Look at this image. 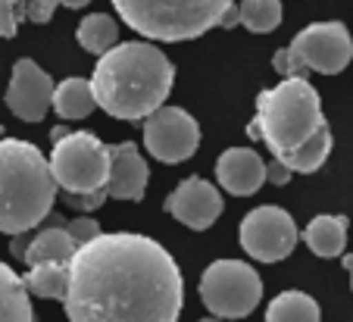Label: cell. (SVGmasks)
<instances>
[{
    "label": "cell",
    "mask_w": 353,
    "mask_h": 322,
    "mask_svg": "<svg viewBox=\"0 0 353 322\" xmlns=\"http://www.w3.org/2000/svg\"><path fill=\"white\" fill-rule=\"evenodd\" d=\"M181 303V269L154 238L100 232L69 256V322H175Z\"/></svg>",
    "instance_id": "6da1fadb"
},
{
    "label": "cell",
    "mask_w": 353,
    "mask_h": 322,
    "mask_svg": "<svg viewBox=\"0 0 353 322\" xmlns=\"http://www.w3.org/2000/svg\"><path fill=\"white\" fill-rule=\"evenodd\" d=\"M247 134L266 144L272 160L285 163L291 172H319L332 154V128L322 116L319 91L297 75L256 94V116Z\"/></svg>",
    "instance_id": "7a4b0ae2"
},
{
    "label": "cell",
    "mask_w": 353,
    "mask_h": 322,
    "mask_svg": "<svg viewBox=\"0 0 353 322\" xmlns=\"http://www.w3.org/2000/svg\"><path fill=\"white\" fill-rule=\"evenodd\" d=\"M172 81L175 69L160 48L147 41H125L97 57L91 91L103 113L138 122L166 103Z\"/></svg>",
    "instance_id": "3957f363"
},
{
    "label": "cell",
    "mask_w": 353,
    "mask_h": 322,
    "mask_svg": "<svg viewBox=\"0 0 353 322\" xmlns=\"http://www.w3.org/2000/svg\"><path fill=\"white\" fill-rule=\"evenodd\" d=\"M47 157L19 138L0 141V232L16 235L41 225L57 201Z\"/></svg>",
    "instance_id": "277c9868"
},
{
    "label": "cell",
    "mask_w": 353,
    "mask_h": 322,
    "mask_svg": "<svg viewBox=\"0 0 353 322\" xmlns=\"http://www.w3.org/2000/svg\"><path fill=\"white\" fill-rule=\"evenodd\" d=\"M234 0H113V10L147 41H191L219 26Z\"/></svg>",
    "instance_id": "5b68a950"
},
{
    "label": "cell",
    "mask_w": 353,
    "mask_h": 322,
    "mask_svg": "<svg viewBox=\"0 0 353 322\" xmlns=\"http://www.w3.org/2000/svg\"><path fill=\"white\" fill-rule=\"evenodd\" d=\"M47 166L60 191H100L107 185L110 154L94 132H66L60 141H54Z\"/></svg>",
    "instance_id": "8992f818"
},
{
    "label": "cell",
    "mask_w": 353,
    "mask_h": 322,
    "mask_svg": "<svg viewBox=\"0 0 353 322\" xmlns=\"http://www.w3.org/2000/svg\"><path fill=\"white\" fill-rule=\"evenodd\" d=\"M200 301L219 319H244L263 301V279L241 260H216L200 275Z\"/></svg>",
    "instance_id": "52a82bcc"
},
{
    "label": "cell",
    "mask_w": 353,
    "mask_h": 322,
    "mask_svg": "<svg viewBox=\"0 0 353 322\" xmlns=\"http://www.w3.org/2000/svg\"><path fill=\"white\" fill-rule=\"evenodd\" d=\"M288 60H291L288 75L297 79H307L310 72L338 75L353 60V38L344 22H313L294 34Z\"/></svg>",
    "instance_id": "ba28073f"
},
{
    "label": "cell",
    "mask_w": 353,
    "mask_h": 322,
    "mask_svg": "<svg viewBox=\"0 0 353 322\" xmlns=\"http://www.w3.org/2000/svg\"><path fill=\"white\" fill-rule=\"evenodd\" d=\"M238 238L247 256H254L260 263H279L285 256H291L300 235H297V222L291 219L288 210L266 203V207H256L244 216Z\"/></svg>",
    "instance_id": "9c48e42d"
},
{
    "label": "cell",
    "mask_w": 353,
    "mask_h": 322,
    "mask_svg": "<svg viewBox=\"0 0 353 322\" xmlns=\"http://www.w3.org/2000/svg\"><path fill=\"white\" fill-rule=\"evenodd\" d=\"M200 144V125L188 110L166 107L144 119V148L147 154L160 163H185L197 154Z\"/></svg>",
    "instance_id": "30bf717a"
},
{
    "label": "cell",
    "mask_w": 353,
    "mask_h": 322,
    "mask_svg": "<svg viewBox=\"0 0 353 322\" xmlns=\"http://www.w3.org/2000/svg\"><path fill=\"white\" fill-rule=\"evenodd\" d=\"M50 101H54V79L28 57L16 60L7 88V107L13 110V116H19L22 122H41L50 110Z\"/></svg>",
    "instance_id": "8fae6325"
},
{
    "label": "cell",
    "mask_w": 353,
    "mask_h": 322,
    "mask_svg": "<svg viewBox=\"0 0 353 322\" xmlns=\"http://www.w3.org/2000/svg\"><path fill=\"white\" fill-rule=\"evenodd\" d=\"M163 207L181 225L194 228V232H203V228H210L222 216V194L210 181L200 179V175H191L166 197Z\"/></svg>",
    "instance_id": "7c38bea8"
},
{
    "label": "cell",
    "mask_w": 353,
    "mask_h": 322,
    "mask_svg": "<svg viewBox=\"0 0 353 322\" xmlns=\"http://www.w3.org/2000/svg\"><path fill=\"white\" fill-rule=\"evenodd\" d=\"M107 154H110V172H107V185H103L107 197L138 203L147 191V179H150V169H147L141 150L132 141H122V144H107Z\"/></svg>",
    "instance_id": "4fadbf2b"
},
{
    "label": "cell",
    "mask_w": 353,
    "mask_h": 322,
    "mask_svg": "<svg viewBox=\"0 0 353 322\" xmlns=\"http://www.w3.org/2000/svg\"><path fill=\"white\" fill-rule=\"evenodd\" d=\"M216 179L228 194L250 197L266 185V160L250 148H228L216 160Z\"/></svg>",
    "instance_id": "5bb4252c"
},
{
    "label": "cell",
    "mask_w": 353,
    "mask_h": 322,
    "mask_svg": "<svg viewBox=\"0 0 353 322\" xmlns=\"http://www.w3.org/2000/svg\"><path fill=\"white\" fill-rule=\"evenodd\" d=\"M75 254V241L69 238L66 222L60 216H54V222L47 228H41L38 235L32 238L26 250V266H34V263H69V256Z\"/></svg>",
    "instance_id": "9a60e30c"
},
{
    "label": "cell",
    "mask_w": 353,
    "mask_h": 322,
    "mask_svg": "<svg viewBox=\"0 0 353 322\" xmlns=\"http://www.w3.org/2000/svg\"><path fill=\"white\" fill-rule=\"evenodd\" d=\"M0 322H34L26 279L7 263H0Z\"/></svg>",
    "instance_id": "2e32d148"
},
{
    "label": "cell",
    "mask_w": 353,
    "mask_h": 322,
    "mask_svg": "<svg viewBox=\"0 0 353 322\" xmlns=\"http://www.w3.org/2000/svg\"><path fill=\"white\" fill-rule=\"evenodd\" d=\"M57 7V0H0V38H16L22 22L44 26L54 19Z\"/></svg>",
    "instance_id": "e0dca14e"
},
{
    "label": "cell",
    "mask_w": 353,
    "mask_h": 322,
    "mask_svg": "<svg viewBox=\"0 0 353 322\" xmlns=\"http://www.w3.org/2000/svg\"><path fill=\"white\" fill-rule=\"evenodd\" d=\"M303 241L322 260L341 256L347 244V216H328V213L316 216L307 225V232H303Z\"/></svg>",
    "instance_id": "ac0fdd59"
},
{
    "label": "cell",
    "mask_w": 353,
    "mask_h": 322,
    "mask_svg": "<svg viewBox=\"0 0 353 322\" xmlns=\"http://www.w3.org/2000/svg\"><path fill=\"white\" fill-rule=\"evenodd\" d=\"M50 103H54L57 116L66 122L85 119V116H91L97 110V101H94V91L88 79H63L54 88V101Z\"/></svg>",
    "instance_id": "d6986e66"
},
{
    "label": "cell",
    "mask_w": 353,
    "mask_h": 322,
    "mask_svg": "<svg viewBox=\"0 0 353 322\" xmlns=\"http://www.w3.org/2000/svg\"><path fill=\"white\" fill-rule=\"evenodd\" d=\"M266 322H322V310L303 291H281L266 310Z\"/></svg>",
    "instance_id": "ffe728a7"
},
{
    "label": "cell",
    "mask_w": 353,
    "mask_h": 322,
    "mask_svg": "<svg viewBox=\"0 0 353 322\" xmlns=\"http://www.w3.org/2000/svg\"><path fill=\"white\" fill-rule=\"evenodd\" d=\"M66 282H69V263H34V266H28L26 275L28 294L44 297V301H50V297L63 301Z\"/></svg>",
    "instance_id": "44dd1931"
},
{
    "label": "cell",
    "mask_w": 353,
    "mask_h": 322,
    "mask_svg": "<svg viewBox=\"0 0 353 322\" xmlns=\"http://www.w3.org/2000/svg\"><path fill=\"white\" fill-rule=\"evenodd\" d=\"M75 38H79V44L88 50V54L100 57V54H107L110 48H116V41H119V26H116L113 16L91 13L79 22Z\"/></svg>",
    "instance_id": "7402d4cb"
},
{
    "label": "cell",
    "mask_w": 353,
    "mask_h": 322,
    "mask_svg": "<svg viewBox=\"0 0 353 322\" xmlns=\"http://www.w3.org/2000/svg\"><path fill=\"white\" fill-rule=\"evenodd\" d=\"M241 26L254 34H269L281 26V0H241Z\"/></svg>",
    "instance_id": "603a6c76"
},
{
    "label": "cell",
    "mask_w": 353,
    "mask_h": 322,
    "mask_svg": "<svg viewBox=\"0 0 353 322\" xmlns=\"http://www.w3.org/2000/svg\"><path fill=\"white\" fill-rule=\"evenodd\" d=\"M103 201H107V191H81V194H75V191H63V203H69V207H75L79 213H94L97 207H103Z\"/></svg>",
    "instance_id": "cb8c5ba5"
},
{
    "label": "cell",
    "mask_w": 353,
    "mask_h": 322,
    "mask_svg": "<svg viewBox=\"0 0 353 322\" xmlns=\"http://www.w3.org/2000/svg\"><path fill=\"white\" fill-rule=\"evenodd\" d=\"M66 232L75 241V248H79V244H85V241H91V238L100 235V222L94 219V216H75V219L66 222Z\"/></svg>",
    "instance_id": "d4e9b609"
},
{
    "label": "cell",
    "mask_w": 353,
    "mask_h": 322,
    "mask_svg": "<svg viewBox=\"0 0 353 322\" xmlns=\"http://www.w3.org/2000/svg\"><path fill=\"white\" fill-rule=\"evenodd\" d=\"M291 175H294V172L285 166V163H279V160L266 163V181H269V185H275V188L288 185V181H291Z\"/></svg>",
    "instance_id": "484cf974"
},
{
    "label": "cell",
    "mask_w": 353,
    "mask_h": 322,
    "mask_svg": "<svg viewBox=\"0 0 353 322\" xmlns=\"http://www.w3.org/2000/svg\"><path fill=\"white\" fill-rule=\"evenodd\" d=\"M28 244H32V238H28V232H16L13 241H10V254L16 256V260H26V250Z\"/></svg>",
    "instance_id": "4316f807"
},
{
    "label": "cell",
    "mask_w": 353,
    "mask_h": 322,
    "mask_svg": "<svg viewBox=\"0 0 353 322\" xmlns=\"http://www.w3.org/2000/svg\"><path fill=\"white\" fill-rule=\"evenodd\" d=\"M272 69H275V72H281V75H288V69H291V60H288V48H285V50H275Z\"/></svg>",
    "instance_id": "83f0119b"
},
{
    "label": "cell",
    "mask_w": 353,
    "mask_h": 322,
    "mask_svg": "<svg viewBox=\"0 0 353 322\" xmlns=\"http://www.w3.org/2000/svg\"><path fill=\"white\" fill-rule=\"evenodd\" d=\"M219 26H222V28H234V26H241V16H238V7H234V3L225 10V13H222Z\"/></svg>",
    "instance_id": "f1b7e54d"
},
{
    "label": "cell",
    "mask_w": 353,
    "mask_h": 322,
    "mask_svg": "<svg viewBox=\"0 0 353 322\" xmlns=\"http://www.w3.org/2000/svg\"><path fill=\"white\" fill-rule=\"evenodd\" d=\"M60 7H69V10H81V7H88L91 0H57Z\"/></svg>",
    "instance_id": "f546056e"
},
{
    "label": "cell",
    "mask_w": 353,
    "mask_h": 322,
    "mask_svg": "<svg viewBox=\"0 0 353 322\" xmlns=\"http://www.w3.org/2000/svg\"><path fill=\"white\" fill-rule=\"evenodd\" d=\"M63 134H66V128H54V132H50V141H60V138H63Z\"/></svg>",
    "instance_id": "4dcf8cb0"
},
{
    "label": "cell",
    "mask_w": 353,
    "mask_h": 322,
    "mask_svg": "<svg viewBox=\"0 0 353 322\" xmlns=\"http://www.w3.org/2000/svg\"><path fill=\"white\" fill-rule=\"evenodd\" d=\"M344 266H347V269L353 266V254H347V256H344Z\"/></svg>",
    "instance_id": "1f68e13d"
},
{
    "label": "cell",
    "mask_w": 353,
    "mask_h": 322,
    "mask_svg": "<svg viewBox=\"0 0 353 322\" xmlns=\"http://www.w3.org/2000/svg\"><path fill=\"white\" fill-rule=\"evenodd\" d=\"M200 322H225V319H219V316H207V319H200Z\"/></svg>",
    "instance_id": "d6a6232c"
},
{
    "label": "cell",
    "mask_w": 353,
    "mask_h": 322,
    "mask_svg": "<svg viewBox=\"0 0 353 322\" xmlns=\"http://www.w3.org/2000/svg\"><path fill=\"white\" fill-rule=\"evenodd\" d=\"M350 288H353V266H350Z\"/></svg>",
    "instance_id": "836d02e7"
},
{
    "label": "cell",
    "mask_w": 353,
    "mask_h": 322,
    "mask_svg": "<svg viewBox=\"0 0 353 322\" xmlns=\"http://www.w3.org/2000/svg\"><path fill=\"white\" fill-rule=\"evenodd\" d=\"M175 322H179V319H175Z\"/></svg>",
    "instance_id": "e575fe53"
}]
</instances>
